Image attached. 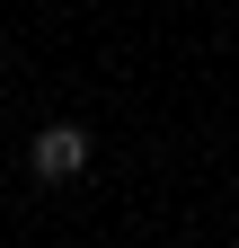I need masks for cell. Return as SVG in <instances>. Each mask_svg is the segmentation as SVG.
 I'll use <instances>...</instances> for the list:
<instances>
[{"instance_id":"6da1fadb","label":"cell","mask_w":239,"mask_h":248,"mask_svg":"<svg viewBox=\"0 0 239 248\" xmlns=\"http://www.w3.org/2000/svg\"><path fill=\"white\" fill-rule=\"evenodd\" d=\"M27 169H36L45 186H62V177H80V169H89V133H80V124H45V133L27 142Z\"/></svg>"}]
</instances>
